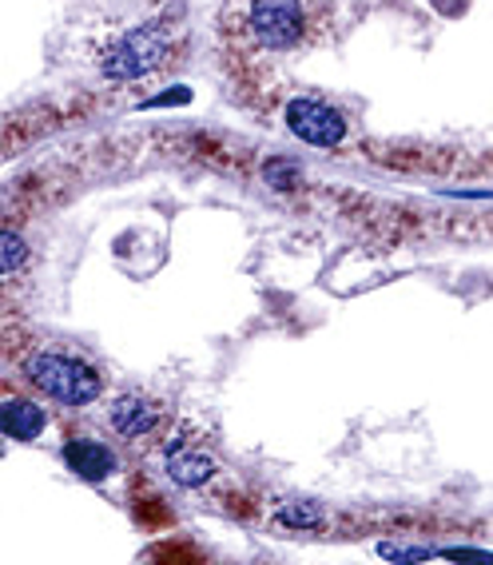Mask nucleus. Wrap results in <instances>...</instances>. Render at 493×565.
I'll return each mask as SVG.
<instances>
[{"label": "nucleus", "instance_id": "1", "mask_svg": "<svg viewBox=\"0 0 493 565\" xmlns=\"http://www.w3.org/2000/svg\"><path fill=\"white\" fill-rule=\"evenodd\" d=\"M175 61H180V36H175L168 24L151 21V24H136V29H128L124 36H116V41L100 52L96 68H100V76L111 84H136V81L156 76V72H168Z\"/></svg>", "mask_w": 493, "mask_h": 565}, {"label": "nucleus", "instance_id": "2", "mask_svg": "<svg viewBox=\"0 0 493 565\" xmlns=\"http://www.w3.org/2000/svg\"><path fill=\"white\" fill-rule=\"evenodd\" d=\"M21 374L36 394H44V398H52V403H61V406H72V411L92 406L104 394L100 371H96L88 359L61 351V347L32 351L21 363Z\"/></svg>", "mask_w": 493, "mask_h": 565}, {"label": "nucleus", "instance_id": "3", "mask_svg": "<svg viewBox=\"0 0 493 565\" xmlns=\"http://www.w3.org/2000/svg\"><path fill=\"white\" fill-rule=\"evenodd\" d=\"M282 124L307 148H339L351 140V120L331 100H319V96H291L282 108Z\"/></svg>", "mask_w": 493, "mask_h": 565}, {"label": "nucleus", "instance_id": "4", "mask_svg": "<svg viewBox=\"0 0 493 565\" xmlns=\"http://www.w3.org/2000/svg\"><path fill=\"white\" fill-rule=\"evenodd\" d=\"M247 32L267 52L299 49L307 36V12L299 0H251L247 4Z\"/></svg>", "mask_w": 493, "mask_h": 565}, {"label": "nucleus", "instance_id": "5", "mask_svg": "<svg viewBox=\"0 0 493 565\" xmlns=\"http://www.w3.org/2000/svg\"><path fill=\"white\" fill-rule=\"evenodd\" d=\"M163 423H168V406H163L160 398H151V394L124 391L120 398H111V406H108V426L120 438H128V443L156 435Z\"/></svg>", "mask_w": 493, "mask_h": 565}, {"label": "nucleus", "instance_id": "6", "mask_svg": "<svg viewBox=\"0 0 493 565\" xmlns=\"http://www.w3.org/2000/svg\"><path fill=\"white\" fill-rule=\"evenodd\" d=\"M163 470H168V478H172L175 486H183V490H200V486H207L219 475V462H215L207 450H200L195 443H187V438H175V443H168Z\"/></svg>", "mask_w": 493, "mask_h": 565}, {"label": "nucleus", "instance_id": "7", "mask_svg": "<svg viewBox=\"0 0 493 565\" xmlns=\"http://www.w3.org/2000/svg\"><path fill=\"white\" fill-rule=\"evenodd\" d=\"M64 466L81 482L100 486L116 475V455L104 443H96V438H72V443H64Z\"/></svg>", "mask_w": 493, "mask_h": 565}, {"label": "nucleus", "instance_id": "8", "mask_svg": "<svg viewBox=\"0 0 493 565\" xmlns=\"http://www.w3.org/2000/svg\"><path fill=\"white\" fill-rule=\"evenodd\" d=\"M0 426H4V435L17 438V443H36L44 435V426H49V411L41 403H32V398H4L0 406Z\"/></svg>", "mask_w": 493, "mask_h": 565}, {"label": "nucleus", "instance_id": "9", "mask_svg": "<svg viewBox=\"0 0 493 565\" xmlns=\"http://www.w3.org/2000/svg\"><path fill=\"white\" fill-rule=\"evenodd\" d=\"M275 522L287 525V530H322L326 514H322V505L307 502V498H291V502H282L275 510Z\"/></svg>", "mask_w": 493, "mask_h": 565}, {"label": "nucleus", "instance_id": "10", "mask_svg": "<svg viewBox=\"0 0 493 565\" xmlns=\"http://www.w3.org/2000/svg\"><path fill=\"white\" fill-rule=\"evenodd\" d=\"M262 183L279 195H291L294 188L302 183V168L294 156H271V160L262 163Z\"/></svg>", "mask_w": 493, "mask_h": 565}, {"label": "nucleus", "instance_id": "11", "mask_svg": "<svg viewBox=\"0 0 493 565\" xmlns=\"http://www.w3.org/2000/svg\"><path fill=\"white\" fill-rule=\"evenodd\" d=\"M0 259H4V275H17L24 267V259H29V247H24V239H21L17 227L4 232V255H0Z\"/></svg>", "mask_w": 493, "mask_h": 565}]
</instances>
